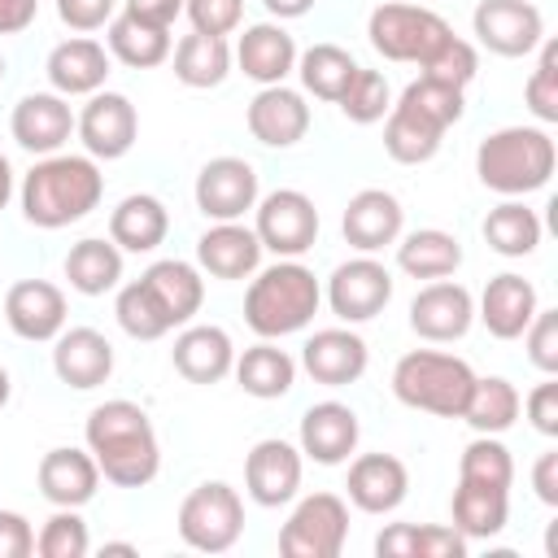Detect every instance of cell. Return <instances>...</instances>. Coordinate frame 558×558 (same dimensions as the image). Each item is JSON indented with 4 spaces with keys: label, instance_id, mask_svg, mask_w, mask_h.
I'll list each match as a JSON object with an SVG mask.
<instances>
[{
    "label": "cell",
    "instance_id": "d4e9b609",
    "mask_svg": "<svg viewBox=\"0 0 558 558\" xmlns=\"http://www.w3.org/2000/svg\"><path fill=\"white\" fill-rule=\"evenodd\" d=\"M109 61H113V57H109V48H105L100 39L74 35V39H61V44L48 52L44 74H48L52 92H61V96L70 100V96H92V92H100L105 78H109Z\"/></svg>",
    "mask_w": 558,
    "mask_h": 558
},
{
    "label": "cell",
    "instance_id": "e0dca14e",
    "mask_svg": "<svg viewBox=\"0 0 558 558\" xmlns=\"http://www.w3.org/2000/svg\"><path fill=\"white\" fill-rule=\"evenodd\" d=\"M65 292L48 279H17L9 292H4V323L13 336L31 340V344H44V340H57L65 331Z\"/></svg>",
    "mask_w": 558,
    "mask_h": 558
},
{
    "label": "cell",
    "instance_id": "7dc6e473",
    "mask_svg": "<svg viewBox=\"0 0 558 558\" xmlns=\"http://www.w3.org/2000/svg\"><path fill=\"white\" fill-rule=\"evenodd\" d=\"M523 100L536 122H545V126L558 122V44L554 39H541V57L523 83Z\"/></svg>",
    "mask_w": 558,
    "mask_h": 558
},
{
    "label": "cell",
    "instance_id": "7402d4cb",
    "mask_svg": "<svg viewBox=\"0 0 558 558\" xmlns=\"http://www.w3.org/2000/svg\"><path fill=\"white\" fill-rule=\"evenodd\" d=\"M344 488L362 514H392L410 493V471L397 453H357L349 462Z\"/></svg>",
    "mask_w": 558,
    "mask_h": 558
},
{
    "label": "cell",
    "instance_id": "4fadbf2b",
    "mask_svg": "<svg viewBox=\"0 0 558 558\" xmlns=\"http://www.w3.org/2000/svg\"><path fill=\"white\" fill-rule=\"evenodd\" d=\"M471 31L497 57H527L545 39V17L532 0H480L471 13Z\"/></svg>",
    "mask_w": 558,
    "mask_h": 558
},
{
    "label": "cell",
    "instance_id": "91938a15",
    "mask_svg": "<svg viewBox=\"0 0 558 558\" xmlns=\"http://www.w3.org/2000/svg\"><path fill=\"white\" fill-rule=\"evenodd\" d=\"M39 13V0H0V35H22Z\"/></svg>",
    "mask_w": 558,
    "mask_h": 558
},
{
    "label": "cell",
    "instance_id": "7c38bea8",
    "mask_svg": "<svg viewBox=\"0 0 558 558\" xmlns=\"http://www.w3.org/2000/svg\"><path fill=\"white\" fill-rule=\"evenodd\" d=\"M192 196H196V209L209 218V222H235L244 218L262 187H257V170L253 161L244 157H209L192 183Z\"/></svg>",
    "mask_w": 558,
    "mask_h": 558
},
{
    "label": "cell",
    "instance_id": "9c48e42d",
    "mask_svg": "<svg viewBox=\"0 0 558 558\" xmlns=\"http://www.w3.org/2000/svg\"><path fill=\"white\" fill-rule=\"evenodd\" d=\"M253 231H257V240H262L266 253H275V257H301L318 240V209H314V201L305 192L275 187V192L257 196V205H253Z\"/></svg>",
    "mask_w": 558,
    "mask_h": 558
},
{
    "label": "cell",
    "instance_id": "f35d334b",
    "mask_svg": "<svg viewBox=\"0 0 558 558\" xmlns=\"http://www.w3.org/2000/svg\"><path fill=\"white\" fill-rule=\"evenodd\" d=\"M519 405H523V397H519V388H514L506 375H475V388H471V397H466L462 418H466L480 436H501L506 427H514Z\"/></svg>",
    "mask_w": 558,
    "mask_h": 558
},
{
    "label": "cell",
    "instance_id": "ab89813d",
    "mask_svg": "<svg viewBox=\"0 0 558 558\" xmlns=\"http://www.w3.org/2000/svg\"><path fill=\"white\" fill-rule=\"evenodd\" d=\"M480 231H484L488 248L501 253V257H527L541 244V218L519 196H506L497 209H488V218H484Z\"/></svg>",
    "mask_w": 558,
    "mask_h": 558
},
{
    "label": "cell",
    "instance_id": "5b68a950",
    "mask_svg": "<svg viewBox=\"0 0 558 558\" xmlns=\"http://www.w3.org/2000/svg\"><path fill=\"white\" fill-rule=\"evenodd\" d=\"M471 388H475L471 362L440 353V349H410L392 366V397L401 405L427 410L436 418H462Z\"/></svg>",
    "mask_w": 558,
    "mask_h": 558
},
{
    "label": "cell",
    "instance_id": "8992f818",
    "mask_svg": "<svg viewBox=\"0 0 558 558\" xmlns=\"http://www.w3.org/2000/svg\"><path fill=\"white\" fill-rule=\"evenodd\" d=\"M449 35H453V26L440 13H432L427 4L388 0V4H375L366 17V39L384 61L423 65Z\"/></svg>",
    "mask_w": 558,
    "mask_h": 558
},
{
    "label": "cell",
    "instance_id": "52a82bcc",
    "mask_svg": "<svg viewBox=\"0 0 558 558\" xmlns=\"http://www.w3.org/2000/svg\"><path fill=\"white\" fill-rule=\"evenodd\" d=\"M179 536L187 549L227 554L244 532V501L227 480H205L179 501Z\"/></svg>",
    "mask_w": 558,
    "mask_h": 558
},
{
    "label": "cell",
    "instance_id": "680465c9",
    "mask_svg": "<svg viewBox=\"0 0 558 558\" xmlns=\"http://www.w3.org/2000/svg\"><path fill=\"white\" fill-rule=\"evenodd\" d=\"M532 488L545 506H558V449H545L532 466Z\"/></svg>",
    "mask_w": 558,
    "mask_h": 558
},
{
    "label": "cell",
    "instance_id": "11a10c76",
    "mask_svg": "<svg viewBox=\"0 0 558 558\" xmlns=\"http://www.w3.org/2000/svg\"><path fill=\"white\" fill-rule=\"evenodd\" d=\"M35 554V527L22 510H0V558H31Z\"/></svg>",
    "mask_w": 558,
    "mask_h": 558
},
{
    "label": "cell",
    "instance_id": "2e32d148",
    "mask_svg": "<svg viewBox=\"0 0 558 558\" xmlns=\"http://www.w3.org/2000/svg\"><path fill=\"white\" fill-rule=\"evenodd\" d=\"M301 366L323 388H349V384H357L366 375L371 349L349 323L344 327H323L301 344Z\"/></svg>",
    "mask_w": 558,
    "mask_h": 558
},
{
    "label": "cell",
    "instance_id": "ffe728a7",
    "mask_svg": "<svg viewBox=\"0 0 558 558\" xmlns=\"http://www.w3.org/2000/svg\"><path fill=\"white\" fill-rule=\"evenodd\" d=\"M9 131L26 153L48 157V153H61L65 140L74 135V109L61 92H31L13 105Z\"/></svg>",
    "mask_w": 558,
    "mask_h": 558
},
{
    "label": "cell",
    "instance_id": "6da1fadb",
    "mask_svg": "<svg viewBox=\"0 0 558 558\" xmlns=\"http://www.w3.org/2000/svg\"><path fill=\"white\" fill-rule=\"evenodd\" d=\"M83 445L96 458L100 480L118 488H144L161 471V445H157L153 418L144 414V405L126 397H113L87 414Z\"/></svg>",
    "mask_w": 558,
    "mask_h": 558
},
{
    "label": "cell",
    "instance_id": "cb8c5ba5",
    "mask_svg": "<svg viewBox=\"0 0 558 558\" xmlns=\"http://www.w3.org/2000/svg\"><path fill=\"white\" fill-rule=\"evenodd\" d=\"M35 484H39V497L52 501V506H87L100 488V466L87 449H74V445H57L39 458V471H35Z\"/></svg>",
    "mask_w": 558,
    "mask_h": 558
},
{
    "label": "cell",
    "instance_id": "1f68e13d",
    "mask_svg": "<svg viewBox=\"0 0 558 558\" xmlns=\"http://www.w3.org/2000/svg\"><path fill=\"white\" fill-rule=\"evenodd\" d=\"M440 140H445V126L432 122L427 113H418L414 105L397 100L388 113H384V153L401 166H423L440 153Z\"/></svg>",
    "mask_w": 558,
    "mask_h": 558
},
{
    "label": "cell",
    "instance_id": "8fae6325",
    "mask_svg": "<svg viewBox=\"0 0 558 558\" xmlns=\"http://www.w3.org/2000/svg\"><path fill=\"white\" fill-rule=\"evenodd\" d=\"M74 135L83 140L87 157L96 161H118L135 148V135H140V113L135 105L122 96V92H92L83 113L74 118Z\"/></svg>",
    "mask_w": 558,
    "mask_h": 558
},
{
    "label": "cell",
    "instance_id": "8d00e7d4",
    "mask_svg": "<svg viewBox=\"0 0 558 558\" xmlns=\"http://www.w3.org/2000/svg\"><path fill=\"white\" fill-rule=\"evenodd\" d=\"M453 527L466 536V541H488L506 527L510 519V493L506 488H488V484H471V480H458L453 488Z\"/></svg>",
    "mask_w": 558,
    "mask_h": 558
},
{
    "label": "cell",
    "instance_id": "5bb4252c",
    "mask_svg": "<svg viewBox=\"0 0 558 558\" xmlns=\"http://www.w3.org/2000/svg\"><path fill=\"white\" fill-rule=\"evenodd\" d=\"M471 323H475V296L453 279H427L410 301V327L432 344L462 340Z\"/></svg>",
    "mask_w": 558,
    "mask_h": 558
},
{
    "label": "cell",
    "instance_id": "db71d44e",
    "mask_svg": "<svg viewBox=\"0 0 558 558\" xmlns=\"http://www.w3.org/2000/svg\"><path fill=\"white\" fill-rule=\"evenodd\" d=\"M519 410L527 414V423H532L541 436H558V384H554V379L536 384V388L523 397Z\"/></svg>",
    "mask_w": 558,
    "mask_h": 558
},
{
    "label": "cell",
    "instance_id": "60d3db41",
    "mask_svg": "<svg viewBox=\"0 0 558 558\" xmlns=\"http://www.w3.org/2000/svg\"><path fill=\"white\" fill-rule=\"evenodd\" d=\"M296 74H301V87L318 100H340V92L349 87V78L357 74V61L349 48L340 44H310L305 52H296Z\"/></svg>",
    "mask_w": 558,
    "mask_h": 558
},
{
    "label": "cell",
    "instance_id": "277c9868",
    "mask_svg": "<svg viewBox=\"0 0 558 558\" xmlns=\"http://www.w3.org/2000/svg\"><path fill=\"white\" fill-rule=\"evenodd\" d=\"M558 148L545 126H501L480 140L475 148V174L497 196H527L541 192L554 174Z\"/></svg>",
    "mask_w": 558,
    "mask_h": 558
},
{
    "label": "cell",
    "instance_id": "4316f807",
    "mask_svg": "<svg viewBox=\"0 0 558 558\" xmlns=\"http://www.w3.org/2000/svg\"><path fill=\"white\" fill-rule=\"evenodd\" d=\"M170 362L174 371L187 379V384H218L231 375L235 366V344L222 327L214 323H187L179 336H174V349H170Z\"/></svg>",
    "mask_w": 558,
    "mask_h": 558
},
{
    "label": "cell",
    "instance_id": "6125c7cd",
    "mask_svg": "<svg viewBox=\"0 0 558 558\" xmlns=\"http://www.w3.org/2000/svg\"><path fill=\"white\" fill-rule=\"evenodd\" d=\"M13 201V166H9V157L0 153V209Z\"/></svg>",
    "mask_w": 558,
    "mask_h": 558
},
{
    "label": "cell",
    "instance_id": "03108f58",
    "mask_svg": "<svg viewBox=\"0 0 558 558\" xmlns=\"http://www.w3.org/2000/svg\"><path fill=\"white\" fill-rule=\"evenodd\" d=\"M0 83H4V57H0Z\"/></svg>",
    "mask_w": 558,
    "mask_h": 558
},
{
    "label": "cell",
    "instance_id": "c3c4849f",
    "mask_svg": "<svg viewBox=\"0 0 558 558\" xmlns=\"http://www.w3.org/2000/svg\"><path fill=\"white\" fill-rule=\"evenodd\" d=\"M397 100H405V105H414L418 113H427L432 122H440L445 131L466 113V100H462V92L458 87H445V83H436V78H414Z\"/></svg>",
    "mask_w": 558,
    "mask_h": 558
},
{
    "label": "cell",
    "instance_id": "83f0119b",
    "mask_svg": "<svg viewBox=\"0 0 558 558\" xmlns=\"http://www.w3.org/2000/svg\"><path fill=\"white\" fill-rule=\"evenodd\" d=\"M262 240L253 227L235 222H214L201 240H196V266L214 279H248L262 266Z\"/></svg>",
    "mask_w": 558,
    "mask_h": 558
},
{
    "label": "cell",
    "instance_id": "e575fe53",
    "mask_svg": "<svg viewBox=\"0 0 558 558\" xmlns=\"http://www.w3.org/2000/svg\"><path fill=\"white\" fill-rule=\"evenodd\" d=\"M105 44H109L113 61H122L131 70H153L170 57V26H153L131 13H113L105 26Z\"/></svg>",
    "mask_w": 558,
    "mask_h": 558
},
{
    "label": "cell",
    "instance_id": "be15d7a7",
    "mask_svg": "<svg viewBox=\"0 0 558 558\" xmlns=\"http://www.w3.org/2000/svg\"><path fill=\"white\" fill-rule=\"evenodd\" d=\"M9 392H13V384H9V371H4V362H0V410L9 405Z\"/></svg>",
    "mask_w": 558,
    "mask_h": 558
},
{
    "label": "cell",
    "instance_id": "bcb514c9",
    "mask_svg": "<svg viewBox=\"0 0 558 558\" xmlns=\"http://www.w3.org/2000/svg\"><path fill=\"white\" fill-rule=\"evenodd\" d=\"M418 70H423V78H436V83H445V87L466 92V83L480 74V52H475V44H466L462 35H449Z\"/></svg>",
    "mask_w": 558,
    "mask_h": 558
},
{
    "label": "cell",
    "instance_id": "9f6ffc18",
    "mask_svg": "<svg viewBox=\"0 0 558 558\" xmlns=\"http://www.w3.org/2000/svg\"><path fill=\"white\" fill-rule=\"evenodd\" d=\"M122 13L153 26H174V17L183 13V0H122Z\"/></svg>",
    "mask_w": 558,
    "mask_h": 558
},
{
    "label": "cell",
    "instance_id": "d6a6232c",
    "mask_svg": "<svg viewBox=\"0 0 558 558\" xmlns=\"http://www.w3.org/2000/svg\"><path fill=\"white\" fill-rule=\"evenodd\" d=\"M231 375H235V384H240L248 397L275 401V397H288V392H292V384H296V362H292V353L279 349L275 340H257V344H248V349L235 357Z\"/></svg>",
    "mask_w": 558,
    "mask_h": 558
},
{
    "label": "cell",
    "instance_id": "7bdbcfd3",
    "mask_svg": "<svg viewBox=\"0 0 558 558\" xmlns=\"http://www.w3.org/2000/svg\"><path fill=\"white\" fill-rule=\"evenodd\" d=\"M113 314H118V327H122L131 340H161L166 331H174V327L166 323V314L157 310L153 292L144 288V279H131V283L118 288Z\"/></svg>",
    "mask_w": 558,
    "mask_h": 558
},
{
    "label": "cell",
    "instance_id": "ac0fdd59",
    "mask_svg": "<svg viewBox=\"0 0 558 558\" xmlns=\"http://www.w3.org/2000/svg\"><path fill=\"white\" fill-rule=\"evenodd\" d=\"M244 122H248V135L257 144H266V148H292L310 131V105H305V96L296 87L270 83V87H262L248 100Z\"/></svg>",
    "mask_w": 558,
    "mask_h": 558
},
{
    "label": "cell",
    "instance_id": "ee69618b",
    "mask_svg": "<svg viewBox=\"0 0 558 558\" xmlns=\"http://www.w3.org/2000/svg\"><path fill=\"white\" fill-rule=\"evenodd\" d=\"M340 113L349 118V122H357V126H371V122H379L388 109H392V92H388V78L379 74V70H366V65H357V74L349 78V87L340 92Z\"/></svg>",
    "mask_w": 558,
    "mask_h": 558
},
{
    "label": "cell",
    "instance_id": "816d5d0a",
    "mask_svg": "<svg viewBox=\"0 0 558 558\" xmlns=\"http://www.w3.org/2000/svg\"><path fill=\"white\" fill-rule=\"evenodd\" d=\"M466 536L449 523H414V558H462Z\"/></svg>",
    "mask_w": 558,
    "mask_h": 558
},
{
    "label": "cell",
    "instance_id": "f1b7e54d",
    "mask_svg": "<svg viewBox=\"0 0 558 558\" xmlns=\"http://www.w3.org/2000/svg\"><path fill=\"white\" fill-rule=\"evenodd\" d=\"M536 310H541V301H536L532 279L506 270V275H493L488 288L480 292L475 318L488 327V336H497V340H519V336L527 331V323H532Z\"/></svg>",
    "mask_w": 558,
    "mask_h": 558
},
{
    "label": "cell",
    "instance_id": "6f0895ef",
    "mask_svg": "<svg viewBox=\"0 0 558 558\" xmlns=\"http://www.w3.org/2000/svg\"><path fill=\"white\" fill-rule=\"evenodd\" d=\"M375 554L379 558H414V523H388L375 536Z\"/></svg>",
    "mask_w": 558,
    "mask_h": 558
},
{
    "label": "cell",
    "instance_id": "f6af8a7d",
    "mask_svg": "<svg viewBox=\"0 0 558 558\" xmlns=\"http://www.w3.org/2000/svg\"><path fill=\"white\" fill-rule=\"evenodd\" d=\"M87 549H92L87 523H83V514L70 510V506H57V510L44 519L39 536H35V554H39V558H87Z\"/></svg>",
    "mask_w": 558,
    "mask_h": 558
},
{
    "label": "cell",
    "instance_id": "836d02e7",
    "mask_svg": "<svg viewBox=\"0 0 558 558\" xmlns=\"http://www.w3.org/2000/svg\"><path fill=\"white\" fill-rule=\"evenodd\" d=\"M397 266L410 279H449L462 266V244L453 231L418 227L410 235H397Z\"/></svg>",
    "mask_w": 558,
    "mask_h": 558
},
{
    "label": "cell",
    "instance_id": "94428289",
    "mask_svg": "<svg viewBox=\"0 0 558 558\" xmlns=\"http://www.w3.org/2000/svg\"><path fill=\"white\" fill-rule=\"evenodd\" d=\"M266 4V13L275 17V22H288V17H305L318 0H262Z\"/></svg>",
    "mask_w": 558,
    "mask_h": 558
},
{
    "label": "cell",
    "instance_id": "f907efd6",
    "mask_svg": "<svg viewBox=\"0 0 558 558\" xmlns=\"http://www.w3.org/2000/svg\"><path fill=\"white\" fill-rule=\"evenodd\" d=\"M523 340H527L532 366L545 371V375H554L558 371V310H536L532 323H527V331H523Z\"/></svg>",
    "mask_w": 558,
    "mask_h": 558
},
{
    "label": "cell",
    "instance_id": "e7e4bbea",
    "mask_svg": "<svg viewBox=\"0 0 558 558\" xmlns=\"http://www.w3.org/2000/svg\"><path fill=\"white\" fill-rule=\"evenodd\" d=\"M100 554H135V545H126V541H109Z\"/></svg>",
    "mask_w": 558,
    "mask_h": 558
},
{
    "label": "cell",
    "instance_id": "74e56055",
    "mask_svg": "<svg viewBox=\"0 0 558 558\" xmlns=\"http://www.w3.org/2000/svg\"><path fill=\"white\" fill-rule=\"evenodd\" d=\"M231 74V44L227 35H183L174 44V78L183 87H218Z\"/></svg>",
    "mask_w": 558,
    "mask_h": 558
},
{
    "label": "cell",
    "instance_id": "30bf717a",
    "mask_svg": "<svg viewBox=\"0 0 558 558\" xmlns=\"http://www.w3.org/2000/svg\"><path fill=\"white\" fill-rule=\"evenodd\" d=\"M323 296H327V305L340 323H349V327L371 323L392 301V270L384 262H375V253H357V257H349L331 270Z\"/></svg>",
    "mask_w": 558,
    "mask_h": 558
},
{
    "label": "cell",
    "instance_id": "603a6c76",
    "mask_svg": "<svg viewBox=\"0 0 558 558\" xmlns=\"http://www.w3.org/2000/svg\"><path fill=\"white\" fill-rule=\"evenodd\" d=\"M231 61L240 65L244 78H253L257 87H270V83H283L296 70V39L288 35L283 22H253L235 39Z\"/></svg>",
    "mask_w": 558,
    "mask_h": 558
},
{
    "label": "cell",
    "instance_id": "b9f144b4",
    "mask_svg": "<svg viewBox=\"0 0 558 558\" xmlns=\"http://www.w3.org/2000/svg\"><path fill=\"white\" fill-rule=\"evenodd\" d=\"M458 480H471V484H488V488H506L510 493V484H514V458H510V449L497 436H480L475 432V440L458 458Z\"/></svg>",
    "mask_w": 558,
    "mask_h": 558
},
{
    "label": "cell",
    "instance_id": "d590c367",
    "mask_svg": "<svg viewBox=\"0 0 558 558\" xmlns=\"http://www.w3.org/2000/svg\"><path fill=\"white\" fill-rule=\"evenodd\" d=\"M65 279L83 296L113 292L122 283V248L113 240H100V235H87V240L70 244V253H65Z\"/></svg>",
    "mask_w": 558,
    "mask_h": 558
},
{
    "label": "cell",
    "instance_id": "44dd1931",
    "mask_svg": "<svg viewBox=\"0 0 558 558\" xmlns=\"http://www.w3.org/2000/svg\"><path fill=\"white\" fill-rule=\"evenodd\" d=\"M401 227H405V209L388 187H362L357 196H349L344 218H340V231H344L349 248H357V253H379V248L397 244Z\"/></svg>",
    "mask_w": 558,
    "mask_h": 558
},
{
    "label": "cell",
    "instance_id": "9a60e30c",
    "mask_svg": "<svg viewBox=\"0 0 558 558\" xmlns=\"http://www.w3.org/2000/svg\"><path fill=\"white\" fill-rule=\"evenodd\" d=\"M301 471H305V453L292 440L266 436L244 458V493L266 510L288 506L301 488Z\"/></svg>",
    "mask_w": 558,
    "mask_h": 558
},
{
    "label": "cell",
    "instance_id": "681fc988",
    "mask_svg": "<svg viewBox=\"0 0 558 558\" xmlns=\"http://www.w3.org/2000/svg\"><path fill=\"white\" fill-rule=\"evenodd\" d=\"M183 13L201 35H231L244 22V0H183Z\"/></svg>",
    "mask_w": 558,
    "mask_h": 558
},
{
    "label": "cell",
    "instance_id": "7a4b0ae2",
    "mask_svg": "<svg viewBox=\"0 0 558 558\" xmlns=\"http://www.w3.org/2000/svg\"><path fill=\"white\" fill-rule=\"evenodd\" d=\"M100 196H105V174L87 153H48L26 170L17 187L22 218L44 231L83 222L100 205Z\"/></svg>",
    "mask_w": 558,
    "mask_h": 558
},
{
    "label": "cell",
    "instance_id": "3957f363",
    "mask_svg": "<svg viewBox=\"0 0 558 558\" xmlns=\"http://www.w3.org/2000/svg\"><path fill=\"white\" fill-rule=\"evenodd\" d=\"M318 305H323V283L296 257H279L275 266H266V270L257 266L248 275L244 323L262 340H283L292 331H305L314 323Z\"/></svg>",
    "mask_w": 558,
    "mask_h": 558
},
{
    "label": "cell",
    "instance_id": "484cf974",
    "mask_svg": "<svg viewBox=\"0 0 558 558\" xmlns=\"http://www.w3.org/2000/svg\"><path fill=\"white\" fill-rule=\"evenodd\" d=\"M52 371L61 384L87 392L113 375V344L96 327H70L52 340Z\"/></svg>",
    "mask_w": 558,
    "mask_h": 558
},
{
    "label": "cell",
    "instance_id": "4dcf8cb0",
    "mask_svg": "<svg viewBox=\"0 0 558 558\" xmlns=\"http://www.w3.org/2000/svg\"><path fill=\"white\" fill-rule=\"evenodd\" d=\"M166 231H170V209L153 192H131L109 214V240L122 253H153L157 244H166Z\"/></svg>",
    "mask_w": 558,
    "mask_h": 558
},
{
    "label": "cell",
    "instance_id": "d6986e66",
    "mask_svg": "<svg viewBox=\"0 0 558 558\" xmlns=\"http://www.w3.org/2000/svg\"><path fill=\"white\" fill-rule=\"evenodd\" d=\"M357 436H362V423H357L353 405H344V401H318V405H310L301 414L296 449L310 462H318V466H340L357 449Z\"/></svg>",
    "mask_w": 558,
    "mask_h": 558
},
{
    "label": "cell",
    "instance_id": "f546056e",
    "mask_svg": "<svg viewBox=\"0 0 558 558\" xmlns=\"http://www.w3.org/2000/svg\"><path fill=\"white\" fill-rule=\"evenodd\" d=\"M140 279H144V288L153 292V301H157V310L166 314L170 327H187V323L201 314V301H205L201 266L179 262V257H161V262H153Z\"/></svg>",
    "mask_w": 558,
    "mask_h": 558
},
{
    "label": "cell",
    "instance_id": "f5cc1de1",
    "mask_svg": "<svg viewBox=\"0 0 558 558\" xmlns=\"http://www.w3.org/2000/svg\"><path fill=\"white\" fill-rule=\"evenodd\" d=\"M118 4H122V0H57V17H61L70 31L87 35V31L109 26V17L118 13Z\"/></svg>",
    "mask_w": 558,
    "mask_h": 558
},
{
    "label": "cell",
    "instance_id": "ba28073f",
    "mask_svg": "<svg viewBox=\"0 0 558 558\" xmlns=\"http://www.w3.org/2000/svg\"><path fill=\"white\" fill-rule=\"evenodd\" d=\"M349 541V501L336 493H310L279 527L283 558H336Z\"/></svg>",
    "mask_w": 558,
    "mask_h": 558
}]
</instances>
